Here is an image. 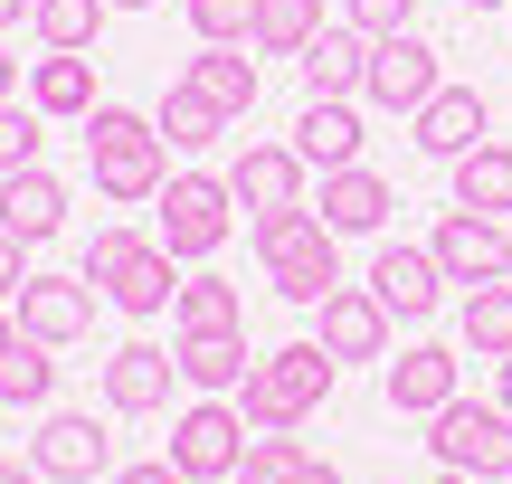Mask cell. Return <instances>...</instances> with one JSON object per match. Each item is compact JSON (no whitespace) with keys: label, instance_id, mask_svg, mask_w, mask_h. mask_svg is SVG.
I'll list each match as a JSON object with an SVG mask.
<instances>
[{"label":"cell","instance_id":"obj_1","mask_svg":"<svg viewBox=\"0 0 512 484\" xmlns=\"http://www.w3.org/2000/svg\"><path fill=\"white\" fill-rule=\"evenodd\" d=\"M256 257H266V285L294 304V314H313V304L342 285V228L323 219V209H266V219H247Z\"/></svg>","mask_w":512,"mask_h":484},{"label":"cell","instance_id":"obj_2","mask_svg":"<svg viewBox=\"0 0 512 484\" xmlns=\"http://www.w3.org/2000/svg\"><path fill=\"white\" fill-rule=\"evenodd\" d=\"M86 152H95V190H105L114 209L162 200V181H171V143H162V124H152V114H133V105H95V114H86Z\"/></svg>","mask_w":512,"mask_h":484},{"label":"cell","instance_id":"obj_3","mask_svg":"<svg viewBox=\"0 0 512 484\" xmlns=\"http://www.w3.org/2000/svg\"><path fill=\"white\" fill-rule=\"evenodd\" d=\"M332 380H342V361H332L323 342H275V352H256V371L238 380V409H247V428H304V418L332 399Z\"/></svg>","mask_w":512,"mask_h":484},{"label":"cell","instance_id":"obj_4","mask_svg":"<svg viewBox=\"0 0 512 484\" xmlns=\"http://www.w3.org/2000/svg\"><path fill=\"white\" fill-rule=\"evenodd\" d=\"M152 209H162V247L181 266H209L228 247V228H238V200H228V181H209V171H171Z\"/></svg>","mask_w":512,"mask_h":484},{"label":"cell","instance_id":"obj_5","mask_svg":"<svg viewBox=\"0 0 512 484\" xmlns=\"http://www.w3.org/2000/svg\"><path fill=\"white\" fill-rule=\"evenodd\" d=\"M427 447H437V466L475 475V484H512V409L503 399H456V409L427 418Z\"/></svg>","mask_w":512,"mask_h":484},{"label":"cell","instance_id":"obj_6","mask_svg":"<svg viewBox=\"0 0 512 484\" xmlns=\"http://www.w3.org/2000/svg\"><path fill=\"white\" fill-rule=\"evenodd\" d=\"M171 466L190 484H238L247 466V409L238 399H190L181 418H171Z\"/></svg>","mask_w":512,"mask_h":484},{"label":"cell","instance_id":"obj_7","mask_svg":"<svg viewBox=\"0 0 512 484\" xmlns=\"http://www.w3.org/2000/svg\"><path fill=\"white\" fill-rule=\"evenodd\" d=\"M29 466L48 484H95V475H114V437L95 428V409H48L29 437Z\"/></svg>","mask_w":512,"mask_h":484},{"label":"cell","instance_id":"obj_8","mask_svg":"<svg viewBox=\"0 0 512 484\" xmlns=\"http://www.w3.org/2000/svg\"><path fill=\"white\" fill-rule=\"evenodd\" d=\"M10 314H19V333H29V342L67 352V342H86V333H95V285H86V276H29Z\"/></svg>","mask_w":512,"mask_h":484},{"label":"cell","instance_id":"obj_9","mask_svg":"<svg viewBox=\"0 0 512 484\" xmlns=\"http://www.w3.org/2000/svg\"><path fill=\"white\" fill-rule=\"evenodd\" d=\"M437 86H446V76H437V48L408 29V38H380V48H370V86H361V105H380V114H418Z\"/></svg>","mask_w":512,"mask_h":484},{"label":"cell","instance_id":"obj_10","mask_svg":"<svg viewBox=\"0 0 512 484\" xmlns=\"http://www.w3.org/2000/svg\"><path fill=\"white\" fill-rule=\"evenodd\" d=\"M465 399V352H446V342H408L399 361H389V409L399 418H437Z\"/></svg>","mask_w":512,"mask_h":484},{"label":"cell","instance_id":"obj_11","mask_svg":"<svg viewBox=\"0 0 512 484\" xmlns=\"http://www.w3.org/2000/svg\"><path fill=\"white\" fill-rule=\"evenodd\" d=\"M370 295L389 304V323H427V314L446 304V266L427 257V247L380 238V257H370Z\"/></svg>","mask_w":512,"mask_h":484},{"label":"cell","instance_id":"obj_12","mask_svg":"<svg viewBox=\"0 0 512 484\" xmlns=\"http://www.w3.org/2000/svg\"><path fill=\"white\" fill-rule=\"evenodd\" d=\"M304 152L294 143H247L238 162H228V200L247 209V219H266V209H304Z\"/></svg>","mask_w":512,"mask_h":484},{"label":"cell","instance_id":"obj_13","mask_svg":"<svg viewBox=\"0 0 512 484\" xmlns=\"http://www.w3.org/2000/svg\"><path fill=\"white\" fill-rule=\"evenodd\" d=\"M408 133H418L427 162H465L475 143H494V114H484V95H475V86H437L418 114H408Z\"/></svg>","mask_w":512,"mask_h":484},{"label":"cell","instance_id":"obj_14","mask_svg":"<svg viewBox=\"0 0 512 484\" xmlns=\"http://www.w3.org/2000/svg\"><path fill=\"white\" fill-rule=\"evenodd\" d=\"M313 314H323V333H313V342H323L332 361H389V304L370 295V285H332Z\"/></svg>","mask_w":512,"mask_h":484},{"label":"cell","instance_id":"obj_15","mask_svg":"<svg viewBox=\"0 0 512 484\" xmlns=\"http://www.w3.org/2000/svg\"><path fill=\"white\" fill-rule=\"evenodd\" d=\"M427 257L446 266V285H494L503 276V219H475V209H446L437 219V238H427Z\"/></svg>","mask_w":512,"mask_h":484},{"label":"cell","instance_id":"obj_16","mask_svg":"<svg viewBox=\"0 0 512 484\" xmlns=\"http://www.w3.org/2000/svg\"><path fill=\"white\" fill-rule=\"evenodd\" d=\"M0 228H10L19 247H48L57 228H67V181H57L48 162H29V171H0Z\"/></svg>","mask_w":512,"mask_h":484},{"label":"cell","instance_id":"obj_17","mask_svg":"<svg viewBox=\"0 0 512 484\" xmlns=\"http://www.w3.org/2000/svg\"><path fill=\"white\" fill-rule=\"evenodd\" d=\"M171 380H181V361L162 342H124L105 361V409L114 418H152V409H171Z\"/></svg>","mask_w":512,"mask_h":484},{"label":"cell","instance_id":"obj_18","mask_svg":"<svg viewBox=\"0 0 512 484\" xmlns=\"http://www.w3.org/2000/svg\"><path fill=\"white\" fill-rule=\"evenodd\" d=\"M370 48H380V38H361L351 19H342V29L323 19V29H313V48L294 57V67H304L313 95H351V105H361V86H370Z\"/></svg>","mask_w":512,"mask_h":484},{"label":"cell","instance_id":"obj_19","mask_svg":"<svg viewBox=\"0 0 512 484\" xmlns=\"http://www.w3.org/2000/svg\"><path fill=\"white\" fill-rule=\"evenodd\" d=\"M389 209H399V190H389L370 162L323 171V219L342 228V238H380V228H389Z\"/></svg>","mask_w":512,"mask_h":484},{"label":"cell","instance_id":"obj_20","mask_svg":"<svg viewBox=\"0 0 512 484\" xmlns=\"http://www.w3.org/2000/svg\"><path fill=\"white\" fill-rule=\"evenodd\" d=\"M171 361H181V380L200 399H238V380L256 371L247 333H171Z\"/></svg>","mask_w":512,"mask_h":484},{"label":"cell","instance_id":"obj_21","mask_svg":"<svg viewBox=\"0 0 512 484\" xmlns=\"http://www.w3.org/2000/svg\"><path fill=\"white\" fill-rule=\"evenodd\" d=\"M294 152H304L313 171L361 162V105H351V95H304V114H294Z\"/></svg>","mask_w":512,"mask_h":484},{"label":"cell","instance_id":"obj_22","mask_svg":"<svg viewBox=\"0 0 512 484\" xmlns=\"http://www.w3.org/2000/svg\"><path fill=\"white\" fill-rule=\"evenodd\" d=\"M105 304H114V314H133V323L171 314V304H181V257H171L162 238H143V247H133V266L105 285Z\"/></svg>","mask_w":512,"mask_h":484},{"label":"cell","instance_id":"obj_23","mask_svg":"<svg viewBox=\"0 0 512 484\" xmlns=\"http://www.w3.org/2000/svg\"><path fill=\"white\" fill-rule=\"evenodd\" d=\"M29 105L48 114V124H86L105 95H95V67H86V48H48L29 67Z\"/></svg>","mask_w":512,"mask_h":484},{"label":"cell","instance_id":"obj_24","mask_svg":"<svg viewBox=\"0 0 512 484\" xmlns=\"http://www.w3.org/2000/svg\"><path fill=\"white\" fill-rule=\"evenodd\" d=\"M171 333H247V295L228 276H209V266H190L181 304H171Z\"/></svg>","mask_w":512,"mask_h":484},{"label":"cell","instance_id":"obj_25","mask_svg":"<svg viewBox=\"0 0 512 484\" xmlns=\"http://www.w3.org/2000/svg\"><path fill=\"white\" fill-rule=\"evenodd\" d=\"M181 76H190V86H200L209 105L228 114V124H247V114H256V57H247V48H200Z\"/></svg>","mask_w":512,"mask_h":484},{"label":"cell","instance_id":"obj_26","mask_svg":"<svg viewBox=\"0 0 512 484\" xmlns=\"http://www.w3.org/2000/svg\"><path fill=\"white\" fill-rule=\"evenodd\" d=\"M456 209L512 228V152H503V143H475V152L456 162Z\"/></svg>","mask_w":512,"mask_h":484},{"label":"cell","instance_id":"obj_27","mask_svg":"<svg viewBox=\"0 0 512 484\" xmlns=\"http://www.w3.org/2000/svg\"><path fill=\"white\" fill-rule=\"evenodd\" d=\"M152 124H162V143H171V152H209V143L228 133V114L209 105L190 76H171V95H162V114H152Z\"/></svg>","mask_w":512,"mask_h":484},{"label":"cell","instance_id":"obj_28","mask_svg":"<svg viewBox=\"0 0 512 484\" xmlns=\"http://www.w3.org/2000/svg\"><path fill=\"white\" fill-rule=\"evenodd\" d=\"M48 399H57V361H48V342L19 333L0 352V409H48Z\"/></svg>","mask_w":512,"mask_h":484},{"label":"cell","instance_id":"obj_29","mask_svg":"<svg viewBox=\"0 0 512 484\" xmlns=\"http://www.w3.org/2000/svg\"><path fill=\"white\" fill-rule=\"evenodd\" d=\"M465 352L475 361H512V276L465 295Z\"/></svg>","mask_w":512,"mask_h":484},{"label":"cell","instance_id":"obj_30","mask_svg":"<svg viewBox=\"0 0 512 484\" xmlns=\"http://www.w3.org/2000/svg\"><path fill=\"white\" fill-rule=\"evenodd\" d=\"M323 29V0H256V57H304Z\"/></svg>","mask_w":512,"mask_h":484},{"label":"cell","instance_id":"obj_31","mask_svg":"<svg viewBox=\"0 0 512 484\" xmlns=\"http://www.w3.org/2000/svg\"><path fill=\"white\" fill-rule=\"evenodd\" d=\"M304 466H313V447H304L294 428H256V437H247V466H238V484H294Z\"/></svg>","mask_w":512,"mask_h":484},{"label":"cell","instance_id":"obj_32","mask_svg":"<svg viewBox=\"0 0 512 484\" xmlns=\"http://www.w3.org/2000/svg\"><path fill=\"white\" fill-rule=\"evenodd\" d=\"M200 48H256V0H181Z\"/></svg>","mask_w":512,"mask_h":484},{"label":"cell","instance_id":"obj_33","mask_svg":"<svg viewBox=\"0 0 512 484\" xmlns=\"http://www.w3.org/2000/svg\"><path fill=\"white\" fill-rule=\"evenodd\" d=\"M95 19H105V0H38L29 29L48 38V48H95Z\"/></svg>","mask_w":512,"mask_h":484},{"label":"cell","instance_id":"obj_34","mask_svg":"<svg viewBox=\"0 0 512 484\" xmlns=\"http://www.w3.org/2000/svg\"><path fill=\"white\" fill-rule=\"evenodd\" d=\"M133 247H143V228H95V238H86V257H76V276H86L95 295H105V285L133 266Z\"/></svg>","mask_w":512,"mask_h":484},{"label":"cell","instance_id":"obj_35","mask_svg":"<svg viewBox=\"0 0 512 484\" xmlns=\"http://www.w3.org/2000/svg\"><path fill=\"white\" fill-rule=\"evenodd\" d=\"M48 152V114L38 105H0V171H29Z\"/></svg>","mask_w":512,"mask_h":484},{"label":"cell","instance_id":"obj_36","mask_svg":"<svg viewBox=\"0 0 512 484\" xmlns=\"http://www.w3.org/2000/svg\"><path fill=\"white\" fill-rule=\"evenodd\" d=\"M351 29L361 38H408L418 29V0H351Z\"/></svg>","mask_w":512,"mask_h":484},{"label":"cell","instance_id":"obj_37","mask_svg":"<svg viewBox=\"0 0 512 484\" xmlns=\"http://www.w3.org/2000/svg\"><path fill=\"white\" fill-rule=\"evenodd\" d=\"M19 285H29V266H19V238L0 228V304H19Z\"/></svg>","mask_w":512,"mask_h":484},{"label":"cell","instance_id":"obj_38","mask_svg":"<svg viewBox=\"0 0 512 484\" xmlns=\"http://www.w3.org/2000/svg\"><path fill=\"white\" fill-rule=\"evenodd\" d=\"M105 484H190V475H181V466H171V456H162V466H114Z\"/></svg>","mask_w":512,"mask_h":484},{"label":"cell","instance_id":"obj_39","mask_svg":"<svg viewBox=\"0 0 512 484\" xmlns=\"http://www.w3.org/2000/svg\"><path fill=\"white\" fill-rule=\"evenodd\" d=\"M0 105H19V57H10V38H0Z\"/></svg>","mask_w":512,"mask_h":484},{"label":"cell","instance_id":"obj_40","mask_svg":"<svg viewBox=\"0 0 512 484\" xmlns=\"http://www.w3.org/2000/svg\"><path fill=\"white\" fill-rule=\"evenodd\" d=\"M0 484H48L38 466H19V456H0Z\"/></svg>","mask_w":512,"mask_h":484},{"label":"cell","instance_id":"obj_41","mask_svg":"<svg viewBox=\"0 0 512 484\" xmlns=\"http://www.w3.org/2000/svg\"><path fill=\"white\" fill-rule=\"evenodd\" d=\"M294 484H342V466H323V456H313V466H304V475H294Z\"/></svg>","mask_w":512,"mask_h":484},{"label":"cell","instance_id":"obj_42","mask_svg":"<svg viewBox=\"0 0 512 484\" xmlns=\"http://www.w3.org/2000/svg\"><path fill=\"white\" fill-rule=\"evenodd\" d=\"M38 10V0H0V29H19V19H29Z\"/></svg>","mask_w":512,"mask_h":484},{"label":"cell","instance_id":"obj_43","mask_svg":"<svg viewBox=\"0 0 512 484\" xmlns=\"http://www.w3.org/2000/svg\"><path fill=\"white\" fill-rule=\"evenodd\" d=\"M10 342H19V314H10V304H0V352H10Z\"/></svg>","mask_w":512,"mask_h":484},{"label":"cell","instance_id":"obj_44","mask_svg":"<svg viewBox=\"0 0 512 484\" xmlns=\"http://www.w3.org/2000/svg\"><path fill=\"white\" fill-rule=\"evenodd\" d=\"M494 371H503V380H494V399H503V409H512V361H494Z\"/></svg>","mask_w":512,"mask_h":484},{"label":"cell","instance_id":"obj_45","mask_svg":"<svg viewBox=\"0 0 512 484\" xmlns=\"http://www.w3.org/2000/svg\"><path fill=\"white\" fill-rule=\"evenodd\" d=\"M427 484H475V475H456V466H437V475H427Z\"/></svg>","mask_w":512,"mask_h":484},{"label":"cell","instance_id":"obj_46","mask_svg":"<svg viewBox=\"0 0 512 484\" xmlns=\"http://www.w3.org/2000/svg\"><path fill=\"white\" fill-rule=\"evenodd\" d=\"M465 10H475V19H484V10H512V0H465Z\"/></svg>","mask_w":512,"mask_h":484},{"label":"cell","instance_id":"obj_47","mask_svg":"<svg viewBox=\"0 0 512 484\" xmlns=\"http://www.w3.org/2000/svg\"><path fill=\"white\" fill-rule=\"evenodd\" d=\"M105 10H152V0H105Z\"/></svg>","mask_w":512,"mask_h":484},{"label":"cell","instance_id":"obj_48","mask_svg":"<svg viewBox=\"0 0 512 484\" xmlns=\"http://www.w3.org/2000/svg\"><path fill=\"white\" fill-rule=\"evenodd\" d=\"M503 276H512V228H503Z\"/></svg>","mask_w":512,"mask_h":484},{"label":"cell","instance_id":"obj_49","mask_svg":"<svg viewBox=\"0 0 512 484\" xmlns=\"http://www.w3.org/2000/svg\"><path fill=\"white\" fill-rule=\"evenodd\" d=\"M389 484H399V475H389Z\"/></svg>","mask_w":512,"mask_h":484}]
</instances>
